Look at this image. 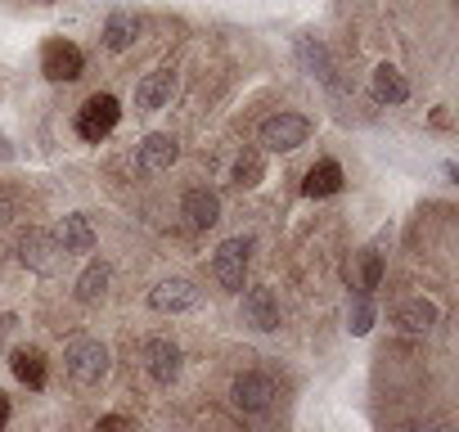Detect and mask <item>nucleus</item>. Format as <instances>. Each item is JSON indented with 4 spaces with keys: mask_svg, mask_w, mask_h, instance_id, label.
Here are the masks:
<instances>
[{
    "mask_svg": "<svg viewBox=\"0 0 459 432\" xmlns=\"http://www.w3.org/2000/svg\"><path fill=\"white\" fill-rule=\"evenodd\" d=\"M95 432H135V423H131L126 414H104V419L95 423Z\"/></svg>",
    "mask_w": 459,
    "mask_h": 432,
    "instance_id": "393cba45",
    "label": "nucleus"
},
{
    "mask_svg": "<svg viewBox=\"0 0 459 432\" xmlns=\"http://www.w3.org/2000/svg\"><path fill=\"white\" fill-rule=\"evenodd\" d=\"M86 68V55L73 46V41H46L41 50V73L46 82H77Z\"/></svg>",
    "mask_w": 459,
    "mask_h": 432,
    "instance_id": "0eeeda50",
    "label": "nucleus"
},
{
    "mask_svg": "<svg viewBox=\"0 0 459 432\" xmlns=\"http://www.w3.org/2000/svg\"><path fill=\"white\" fill-rule=\"evenodd\" d=\"M298 59H302V68L311 73V77H320V82H333V64H329V50L316 41V37H302L298 41Z\"/></svg>",
    "mask_w": 459,
    "mask_h": 432,
    "instance_id": "aec40b11",
    "label": "nucleus"
},
{
    "mask_svg": "<svg viewBox=\"0 0 459 432\" xmlns=\"http://www.w3.org/2000/svg\"><path fill=\"white\" fill-rule=\"evenodd\" d=\"M378 284H383V253L378 248H365V257H360V293L369 298Z\"/></svg>",
    "mask_w": 459,
    "mask_h": 432,
    "instance_id": "5701e85b",
    "label": "nucleus"
},
{
    "mask_svg": "<svg viewBox=\"0 0 459 432\" xmlns=\"http://www.w3.org/2000/svg\"><path fill=\"white\" fill-rule=\"evenodd\" d=\"M167 99H171V68H153L149 77H140V86H135V108L140 113H153Z\"/></svg>",
    "mask_w": 459,
    "mask_h": 432,
    "instance_id": "ddd939ff",
    "label": "nucleus"
},
{
    "mask_svg": "<svg viewBox=\"0 0 459 432\" xmlns=\"http://www.w3.org/2000/svg\"><path fill=\"white\" fill-rule=\"evenodd\" d=\"M262 176H266V162H262V153H257V149H244V153L235 158V185H239V189H253Z\"/></svg>",
    "mask_w": 459,
    "mask_h": 432,
    "instance_id": "4be33fe9",
    "label": "nucleus"
},
{
    "mask_svg": "<svg viewBox=\"0 0 459 432\" xmlns=\"http://www.w3.org/2000/svg\"><path fill=\"white\" fill-rule=\"evenodd\" d=\"M307 135H311V122L298 117V113H275V117L262 122V144L275 149V153H289V149L307 144Z\"/></svg>",
    "mask_w": 459,
    "mask_h": 432,
    "instance_id": "423d86ee",
    "label": "nucleus"
},
{
    "mask_svg": "<svg viewBox=\"0 0 459 432\" xmlns=\"http://www.w3.org/2000/svg\"><path fill=\"white\" fill-rule=\"evenodd\" d=\"M10 369H14V378L19 383H28V387H46V356L37 351V347H23V351H14V360H10Z\"/></svg>",
    "mask_w": 459,
    "mask_h": 432,
    "instance_id": "6ab92c4d",
    "label": "nucleus"
},
{
    "mask_svg": "<svg viewBox=\"0 0 459 432\" xmlns=\"http://www.w3.org/2000/svg\"><path fill=\"white\" fill-rule=\"evenodd\" d=\"M5 423H10V396L0 392V432H5Z\"/></svg>",
    "mask_w": 459,
    "mask_h": 432,
    "instance_id": "cd10ccee",
    "label": "nucleus"
},
{
    "mask_svg": "<svg viewBox=\"0 0 459 432\" xmlns=\"http://www.w3.org/2000/svg\"><path fill=\"white\" fill-rule=\"evenodd\" d=\"M10 216H14V198H10V194H0V226H5Z\"/></svg>",
    "mask_w": 459,
    "mask_h": 432,
    "instance_id": "bb28decb",
    "label": "nucleus"
},
{
    "mask_svg": "<svg viewBox=\"0 0 459 432\" xmlns=\"http://www.w3.org/2000/svg\"><path fill=\"white\" fill-rule=\"evenodd\" d=\"M19 262L28 271H37V275H55L59 262H64V248H59V239L50 230H28L23 244H19Z\"/></svg>",
    "mask_w": 459,
    "mask_h": 432,
    "instance_id": "39448f33",
    "label": "nucleus"
},
{
    "mask_svg": "<svg viewBox=\"0 0 459 432\" xmlns=\"http://www.w3.org/2000/svg\"><path fill=\"white\" fill-rule=\"evenodd\" d=\"M392 320H396L401 333H428V329L437 324V307L423 302V298H410V302H401V307L392 311Z\"/></svg>",
    "mask_w": 459,
    "mask_h": 432,
    "instance_id": "4468645a",
    "label": "nucleus"
},
{
    "mask_svg": "<svg viewBox=\"0 0 459 432\" xmlns=\"http://www.w3.org/2000/svg\"><path fill=\"white\" fill-rule=\"evenodd\" d=\"M140 360H144V369H149V378H153L158 387L176 383V374H180V347H176L171 338H144Z\"/></svg>",
    "mask_w": 459,
    "mask_h": 432,
    "instance_id": "6e6552de",
    "label": "nucleus"
},
{
    "mask_svg": "<svg viewBox=\"0 0 459 432\" xmlns=\"http://www.w3.org/2000/svg\"><path fill=\"white\" fill-rule=\"evenodd\" d=\"M244 320L262 333H275L280 329V302L271 289H244Z\"/></svg>",
    "mask_w": 459,
    "mask_h": 432,
    "instance_id": "1a4fd4ad",
    "label": "nucleus"
},
{
    "mask_svg": "<svg viewBox=\"0 0 459 432\" xmlns=\"http://www.w3.org/2000/svg\"><path fill=\"white\" fill-rule=\"evenodd\" d=\"M275 396H280L275 378L257 374V369H248V374H239L235 383H230V401H235V410H244V414H271Z\"/></svg>",
    "mask_w": 459,
    "mask_h": 432,
    "instance_id": "f03ea898",
    "label": "nucleus"
},
{
    "mask_svg": "<svg viewBox=\"0 0 459 432\" xmlns=\"http://www.w3.org/2000/svg\"><path fill=\"white\" fill-rule=\"evenodd\" d=\"M185 216H189L198 230H207V226L221 221V198H216L212 189H189V194H185Z\"/></svg>",
    "mask_w": 459,
    "mask_h": 432,
    "instance_id": "f3484780",
    "label": "nucleus"
},
{
    "mask_svg": "<svg viewBox=\"0 0 459 432\" xmlns=\"http://www.w3.org/2000/svg\"><path fill=\"white\" fill-rule=\"evenodd\" d=\"M369 324H374V307H369V298H360L351 311V333L360 338V333H369Z\"/></svg>",
    "mask_w": 459,
    "mask_h": 432,
    "instance_id": "b1692460",
    "label": "nucleus"
},
{
    "mask_svg": "<svg viewBox=\"0 0 459 432\" xmlns=\"http://www.w3.org/2000/svg\"><path fill=\"white\" fill-rule=\"evenodd\" d=\"M432 126H437V131H446V126H450V113H446V108H437V113H432Z\"/></svg>",
    "mask_w": 459,
    "mask_h": 432,
    "instance_id": "c85d7f7f",
    "label": "nucleus"
},
{
    "mask_svg": "<svg viewBox=\"0 0 459 432\" xmlns=\"http://www.w3.org/2000/svg\"><path fill=\"white\" fill-rule=\"evenodd\" d=\"M198 302V289L189 280H162L153 293H149V307L162 311V315H176V311H189Z\"/></svg>",
    "mask_w": 459,
    "mask_h": 432,
    "instance_id": "9b49d317",
    "label": "nucleus"
},
{
    "mask_svg": "<svg viewBox=\"0 0 459 432\" xmlns=\"http://www.w3.org/2000/svg\"><path fill=\"white\" fill-rule=\"evenodd\" d=\"M117 117H122V104H117L113 95H91V99L82 104V113H77V135H82L86 144H100V140L117 126Z\"/></svg>",
    "mask_w": 459,
    "mask_h": 432,
    "instance_id": "20e7f679",
    "label": "nucleus"
},
{
    "mask_svg": "<svg viewBox=\"0 0 459 432\" xmlns=\"http://www.w3.org/2000/svg\"><path fill=\"white\" fill-rule=\"evenodd\" d=\"M5 158H10V140H5V135H0V162H5Z\"/></svg>",
    "mask_w": 459,
    "mask_h": 432,
    "instance_id": "c756f323",
    "label": "nucleus"
},
{
    "mask_svg": "<svg viewBox=\"0 0 459 432\" xmlns=\"http://www.w3.org/2000/svg\"><path fill=\"white\" fill-rule=\"evenodd\" d=\"M374 95H378L383 104H405V99H410V82L401 77V68L378 64V68H374Z\"/></svg>",
    "mask_w": 459,
    "mask_h": 432,
    "instance_id": "a211bd4d",
    "label": "nucleus"
},
{
    "mask_svg": "<svg viewBox=\"0 0 459 432\" xmlns=\"http://www.w3.org/2000/svg\"><path fill=\"white\" fill-rule=\"evenodd\" d=\"M14 329H19V315H10V311H5V315H0V347H5V338H10Z\"/></svg>",
    "mask_w": 459,
    "mask_h": 432,
    "instance_id": "a878e982",
    "label": "nucleus"
},
{
    "mask_svg": "<svg viewBox=\"0 0 459 432\" xmlns=\"http://www.w3.org/2000/svg\"><path fill=\"white\" fill-rule=\"evenodd\" d=\"M59 248L64 253H91L95 248V226L86 221L82 212H73V216H64V226H59Z\"/></svg>",
    "mask_w": 459,
    "mask_h": 432,
    "instance_id": "2eb2a0df",
    "label": "nucleus"
},
{
    "mask_svg": "<svg viewBox=\"0 0 459 432\" xmlns=\"http://www.w3.org/2000/svg\"><path fill=\"white\" fill-rule=\"evenodd\" d=\"M176 158H180L176 135H149V140L140 144V171H149V176L171 171V162H176Z\"/></svg>",
    "mask_w": 459,
    "mask_h": 432,
    "instance_id": "f8f14e48",
    "label": "nucleus"
},
{
    "mask_svg": "<svg viewBox=\"0 0 459 432\" xmlns=\"http://www.w3.org/2000/svg\"><path fill=\"white\" fill-rule=\"evenodd\" d=\"M140 32H144V19L131 14V10H117V14H108V23H104V50L122 55V50H131V46L140 41Z\"/></svg>",
    "mask_w": 459,
    "mask_h": 432,
    "instance_id": "9d476101",
    "label": "nucleus"
},
{
    "mask_svg": "<svg viewBox=\"0 0 459 432\" xmlns=\"http://www.w3.org/2000/svg\"><path fill=\"white\" fill-rule=\"evenodd\" d=\"M108 280H113V271L104 266V262H95V266H86L82 271V280H77V302H100L104 293H108Z\"/></svg>",
    "mask_w": 459,
    "mask_h": 432,
    "instance_id": "412c9836",
    "label": "nucleus"
},
{
    "mask_svg": "<svg viewBox=\"0 0 459 432\" xmlns=\"http://www.w3.org/2000/svg\"><path fill=\"white\" fill-rule=\"evenodd\" d=\"M423 432H450V428H446V423H428Z\"/></svg>",
    "mask_w": 459,
    "mask_h": 432,
    "instance_id": "7c9ffc66",
    "label": "nucleus"
},
{
    "mask_svg": "<svg viewBox=\"0 0 459 432\" xmlns=\"http://www.w3.org/2000/svg\"><path fill=\"white\" fill-rule=\"evenodd\" d=\"M338 189H342V167H338L333 158L316 162V167L307 171V180H302V194H307V198H329V194H338Z\"/></svg>",
    "mask_w": 459,
    "mask_h": 432,
    "instance_id": "dca6fc26",
    "label": "nucleus"
},
{
    "mask_svg": "<svg viewBox=\"0 0 459 432\" xmlns=\"http://www.w3.org/2000/svg\"><path fill=\"white\" fill-rule=\"evenodd\" d=\"M64 369H68L73 387H100L108 374V347L95 338H73L64 351Z\"/></svg>",
    "mask_w": 459,
    "mask_h": 432,
    "instance_id": "f257e3e1",
    "label": "nucleus"
},
{
    "mask_svg": "<svg viewBox=\"0 0 459 432\" xmlns=\"http://www.w3.org/2000/svg\"><path fill=\"white\" fill-rule=\"evenodd\" d=\"M248 253H253L248 239H225V244L216 248V257H212V275H216L221 289L244 293V280H248Z\"/></svg>",
    "mask_w": 459,
    "mask_h": 432,
    "instance_id": "7ed1b4c3",
    "label": "nucleus"
}]
</instances>
